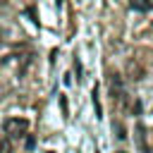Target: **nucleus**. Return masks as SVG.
<instances>
[{"instance_id": "1", "label": "nucleus", "mask_w": 153, "mask_h": 153, "mask_svg": "<svg viewBox=\"0 0 153 153\" xmlns=\"http://www.w3.org/2000/svg\"><path fill=\"white\" fill-rule=\"evenodd\" d=\"M2 129H5L7 139L10 136H24L29 131V120H24V117H7L2 122Z\"/></svg>"}, {"instance_id": "2", "label": "nucleus", "mask_w": 153, "mask_h": 153, "mask_svg": "<svg viewBox=\"0 0 153 153\" xmlns=\"http://www.w3.org/2000/svg\"><path fill=\"white\" fill-rule=\"evenodd\" d=\"M124 76H127L129 81H141V79L146 76V67H143L136 57H129V60L124 62Z\"/></svg>"}, {"instance_id": "3", "label": "nucleus", "mask_w": 153, "mask_h": 153, "mask_svg": "<svg viewBox=\"0 0 153 153\" xmlns=\"http://www.w3.org/2000/svg\"><path fill=\"white\" fill-rule=\"evenodd\" d=\"M108 88H110V98L117 100L120 96H124V88H122V76L117 69H110L108 72Z\"/></svg>"}, {"instance_id": "4", "label": "nucleus", "mask_w": 153, "mask_h": 153, "mask_svg": "<svg viewBox=\"0 0 153 153\" xmlns=\"http://www.w3.org/2000/svg\"><path fill=\"white\" fill-rule=\"evenodd\" d=\"M134 131H136V146H139V151H141V153H151L148 136H146V129H143V124H141V122H136Z\"/></svg>"}, {"instance_id": "5", "label": "nucleus", "mask_w": 153, "mask_h": 153, "mask_svg": "<svg viewBox=\"0 0 153 153\" xmlns=\"http://www.w3.org/2000/svg\"><path fill=\"white\" fill-rule=\"evenodd\" d=\"M129 5H131L134 10H139V12H148V10H153V0H129Z\"/></svg>"}, {"instance_id": "6", "label": "nucleus", "mask_w": 153, "mask_h": 153, "mask_svg": "<svg viewBox=\"0 0 153 153\" xmlns=\"http://www.w3.org/2000/svg\"><path fill=\"white\" fill-rule=\"evenodd\" d=\"M93 108H96V117L103 120V108H100V96H98V86H93Z\"/></svg>"}, {"instance_id": "7", "label": "nucleus", "mask_w": 153, "mask_h": 153, "mask_svg": "<svg viewBox=\"0 0 153 153\" xmlns=\"http://www.w3.org/2000/svg\"><path fill=\"white\" fill-rule=\"evenodd\" d=\"M112 131H115V139H120V141L127 136V131H124V127H122V122H120V120H115V122H112Z\"/></svg>"}, {"instance_id": "8", "label": "nucleus", "mask_w": 153, "mask_h": 153, "mask_svg": "<svg viewBox=\"0 0 153 153\" xmlns=\"http://www.w3.org/2000/svg\"><path fill=\"white\" fill-rule=\"evenodd\" d=\"M14 148H12V141L5 136V139H0V153H12Z\"/></svg>"}, {"instance_id": "9", "label": "nucleus", "mask_w": 153, "mask_h": 153, "mask_svg": "<svg viewBox=\"0 0 153 153\" xmlns=\"http://www.w3.org/2000/svg\"><path fill=\"white\" fill-rule=\"evenodd\" d=\"M0 41H5V31H0Z\"/></svg>"}, {"instance_id": "10", "label": "nucleus", "mask_w": 153, "mask_h": 153, "mask_svg": "<svg viewBox=\"0 0 153 153\" xmlns=\"http://www.w3.org/2000/svg\"><path fill=\"white\" fill-rule=\"evenodd\" d=\"M148 33H153V24H151V26H148Z\"/></svg>"}, {"instance_id": "11", "label": "nucleus", "mask_w": 153, "mask_h": 153, "mask_svg": "<svg viewBox=\"0 0 153 153\" xmlns=\"http://www.w3.org/2000/svg\"><path fill=\"white\" fill-rule=\"evenodd\" d=\"M115 153H127V151H115Z\"/></svg>"}, {"instance_id": "12", "label": "nucleus", "mask_w": 153, "mask_h": 153, "mask_svg": "<svg viewBox=\"0 0 153 153\" xmlns=\"http://www.w3.org/2000/svg\"><path fill=\"white\" fill-rule=\"evenodd\" d=\"M0 2H5V0H0Z\"/></svg>"}]
</instances>
